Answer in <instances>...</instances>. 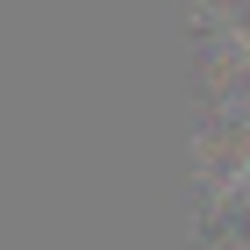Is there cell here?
Listing matches in <instances>:
<instances>
[{
	"instance_id": "obj_1",
	"label": "cell",
	"mask_w": 250,
	"mask_h": 250,
	"mask_svg": "<svg viewBox=\"0 0 250 250\" xmlns=\"http://www.w3.org/2000/svg\"><path fill=\"white\" fill-rule=\"evenodd\" d=\"M243 172H250V165H243Z\"/></svg>"
}]
</instances>
